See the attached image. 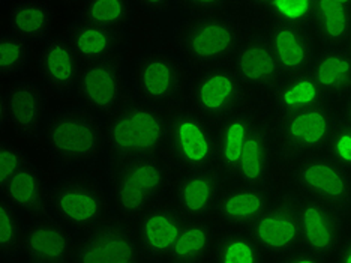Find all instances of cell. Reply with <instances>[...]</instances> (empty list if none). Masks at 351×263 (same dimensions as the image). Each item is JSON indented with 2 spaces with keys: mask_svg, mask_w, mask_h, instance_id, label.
I'll return each mask as SVG.
<instances>
[{
  "mask_svg": "<svg viewBox=\"0 0 351 263\" xmlns=\"http://www.w3.org/2000/svg\"><path fill=\"white\" fill-rule=\"evenodd\" d=\"M222 178L210 167L188 172L176 188L178 208L189 218H203L210 214L221 197Z\"/></svg>",
  "mask_w": 351,
  "mask_h": 263,
  "instance_id": "cell-19",
  "label": "cell"
},
{
  "mask_svg": "<svg viewBox=\"0 0 351 263\" xmlns=\"http://www.w3.org/2000/svg\"><path fill=\"white\" fill-rule=\"evenodd\" d=\"M255 124L257 122H254L250 115L234 113L227 116L219 126L217 133V161L221 165V170L228 176L236 178L239 163Z\"/></svg>",
  "mask_w": 351,
  "mask_h": 263,
  "instance_id": "cell-25",
  "label": "cell"
},
{
  "mask_svg": "<svg viewBox=\"0 0 351 263\" xmlns=\"http://www.w3.org/2000/svg\"><path fill=\"white\" fill-rule=\"evenodd\" d=\"M263 250L252 235L230 232L222 235L212 249V260L221 263L263 262Z\"/></svg>",
  "mask_w": 351,
  "mask_h": 263,
  "instance_id": "cell-32",
  "label": "cell"
},
{
  "mask_svg": "<svg viewBox=\"0 0 351 263\" xmlns=\"http://www.w3.org/2000/svg\"><path fill=\"white\" fill-rule=\"evenodd\" d=\"M66 2H78V0H66Z\"/></svg>",
  "mask_w": 351,
  "mask_h": 263,
  "instance_id": "cell-46",
  "label": "cell"
},
{
  "mask_svg": "<svg viewBox=\"0 0 351 263\" xmlns=\"http://www.w3.org/2000/svg\"><path fill=\"white\" fill-rule=\"evenodd\" d=\"M269 206L266 190L258 185H245L233 188L221 194L217 203L218 217L228 226H251Z\"/></svg>",
  "mask_w": 351,
  "mask_h": 263,
  "instance_id": "cell-21",
  "label": "cell"
},
{
  "mask_svg": "<svg viewBox=\"0 0 351 263\" xmlns=\"http://www.w3.org/2000/svg\"><path fill=\"white\" fill-rule=\"evenodd\" d=\"M236 73L245 84L255 87L275 84L282 74L265 39H252L241 45L236 54Z\"/></svg>",
  "mask_w": 351,
  "mask_h": 263,
  "instance_id": "cell-23",
  "label": "cell"
},
{
  "mask_svg": "<svg viewBox=\"0 0 351 263\" xmlns=\"http://www.w3.org/2000/svg\"><path fill=\"white\" fill-rule=\"evenodd\" d=\"M324 149L327 155L351 172V124L344 119L337 121Z\"/></svg>",
  "mask_w": 351,
  "mask_h": 263,
  "instance_id": "cell-37",
  "label": "cell"
},
{
  "mask_svg": "<svg viewBox=\"0 0 351 263\" xmlns=\"http://www.w3.org/2000/svg\"><path fill=\"white\" fill-rule=\"evenodd\" d=\"M228 0H180V5L188 14L212 15L221 11Z\"/></svg>",
  "mask_w": 351,
  "mask_h": 263,
  "instance_id": "cell-39",
  "label": "cell"
},
{
  "mask_svg": "<svg viewBox=\"0 0 351 263\" xmlns=\"http://www.w3.org/2000/svg\"><path fill=\"white\" fill-rule=\"evenodd\" d=\"M294 182L306 197L337 209L351 202V173L329 155H313L300 161Z\"/></svg>",
  "mask_w": 351,
  "mask_h": 263,
  "instance_id": "cell-7",
  "label": "cell"
},
{
  "mask_svg": "<svg viewBox=\"0 0 351 263\" xmlns=\"http://www.w3.org/2000/svg\"><path fill=\"white\" fill-rule=\"evenodd\" d=\"M337 116L329 106H318L281 116L284 143L298 152H315L324 149L337 125Z\"/></svg>",
  "mask_w": 351,
  "mask_h": 263,
  "instance_id": "cell-15",
  "label": "cell"
},
{
  "mask_svg": "<svg viewBox=\"0 0 351 263\" xmlns=\"http://www.w3.org/2000/svg\"><path fill=\"white\" fill-rule=\"evenodd\" d=\"M125 91L123 71L114 60L89 63L77 83L82 104L95 113H108L121 102Z\"/></svg>",
  "mask_w": 351,
  "mask_h": 263,
  "instance_id": "cell-14",
  "label": "cell"
},
{
  "mask_svg": "<svg viewBox=\"0 0 351 263\" xmlns=\"http://www.w3.org/2000/svg\"><path fill=\"white\" fill-rule=\"evenodd\" d=\"M51 154L68 165H86L101 157L106 131L98 119L86 110L66 108L54 113L44 126Z\"/></svg>",
  "mask_w": 351,
  "mask_h": 263,
  "instance_id": "cell-2",
  "label": "cell"
},
{
  "mask_svg": "<svg viewBox=\"0 0 351 263\" xmlns=\"http://www.w3.org/2000/svg\"><path fill=\"white\" fill-rule=\"evenodd\" d=\"M141 249L131 230L117 222L90 227L77 244V262H135Z\"/></svg>",
  "mask_w": 351,
  "mask_h": 263,
  "instance_id": "cell-12",
  "label": "cell"
},
{
  "mask_svg": "<svg viewBox=\"0 0 351 263\" xmlns=\"http://www.w3.org/2000/svg\"><path fill=\"white\" fill-rule=\"evenodd\" d=\"M2 187V196L21 212H34L41 208L45 198V182L41 172L27 163L8 179Z\"/></svg>",
  "mask_w": 351,
  "mask_h": 263,
  "instance_id": "cell-28",
  "label": "cell"
},
{
  "mask_svg": "<svg viewBox=\"0 0 351 263\" xmlns=\"http://www.w3.org/2000/svg\"><path fill=\"white\" fill-rule=\"evenodd\" d=\"M243 95V82L236 69L213 68L198 76L191 87V100L198 113L207 117L233 115Z\"/></svg>",
  "mask_w": 351,
  "mask_h": 263,
  "instance_id": "cell-10",
  "label": "cell"
},
{
  "mask_svg": "<svg viewBox=\"0 0 351 263\" xmlns=\"http://www.w3.org/2000/svg\"><path fill=\"white\" fill-rule=\"evenodd\" d=\"M299 215L302 245L323 260L335 256L344 232L338 209L308 197L299 203Z\"/></svg>",
  "mask_w": 351,
  "mask_h": 263,
  "instance_id": "cell-11",
  "label": "cell"
},
{
  "mask_svg": "<svg viewBox=\"0 0 351 263\" xmlns=\"http://www.w3.org/2000/svg\"><path fill=\"white\" fill-rule=\"evenodd\" d=\"M347 44H348V47H347V49H348V52L351 53V32H350V35H348V39H347Z\"/></svg>",
  "mask_w": 351,
  "mask_h": 263,
  "instance_id": "cell-45",
  "label": "cell"
},
{
  "mask_svg": "<svg viewBox=\"0 0 351 263\" xmlns=\"http://www.w3.org/2000/svg\"><path fill=\"white\" fill-rule=\"evenodd\" d=\"M251 5L257 10H270L275 0H250Z\"/></svg>",
  "mask_w": 351,
  "mask_h": 263,
  "instance_id": "cell-43",
  "label": "cell"
},
{
  "mask_svg": "<svg viewBox=\"0 0 351 263\" xmlns=\"http://www.w3.org/2000/svg\"><path fill=\"white\" fill-rule=\"evenodd\" d=\"M267 43L284 76L305 73L313 65L314 43L305 26L276 21Z\"/></svg>",
  "mask_w": 351,
  "mask_h": 263,
  "instance_id": "cell-18",
  "label": "cell"
},
{
  "mask_svg": "<svg viewBox=\"0 0 351 263\" xmlns=\"http://www.w3.org/2000/svg\"><path fill=\"white\" fill-rule=\"evenodd\" d=\"M311 74L329 97L351 92V53L342 45H329L317 54Z\"/></svg>",
  "mask_w": 351,
  "mask_h": 263,
  "instance_id": "cell-24",
  "label": "cell"
},
{
  "mask_svg": "<svg viewBox=\"0 0 351 263\" xmlns=\"http://www.w3.org/2000/svg\"><path fill=\"white\" fill-rule=\"evenodd\" d=\"M21 253L32 262H63L74 253V241L60 220L38 218L25 229Z\"/></svg>",
  "mask_w": 351,
  "mask_h": 263,
  "instance_id": "cell-17",
  "label": "cell"
},
{
  "mask_svg": "<svg viewBox=\"0 0 351 263\" xmlns=\"http://www.w3.org/2000/svg\"><path fill=\"white\" fill-rule=\"evenodd\" d=\"M270 169H272V139L265 126L255 124L239 163L236 179L245 185L263 187L269 178Z\"/></svg>",
  "mask_w": 351,
  "mask_h": 263,
  "instance_id": "cell-27",
  "label": "cell"
},
{
  "mask_svg": "<svg viewBox=\"0 0 351 263\" xmlns=\"http://www.w3.org/2000/svg\"><path fill=\"white\" fill-rule=\"evenodd\" d=\"M342 119H344L346 122L351 124V95L348 97L347 102H346V107H344V113H342Z\"/></svg>",
  "mask_w": 351,
  "mask_h": 263,
  "instance_id": "cell-44",
  "label": "cell"
},
{
  "mask_svg": "<svg viewBox=\"0 0 351 263\" xmlns=\"http://www.w3.org/2000/svg\"><path fill=\"white\" fill-rule=\"evenodd\" d=\"M29 62V44L26 39L11 34L0 38V69L2 76L11 77L19 74Z\"/></svg>",
  "mask_w": 351,
  "mask_h": 263,
  "instance_id": "cell-35",
  "label": "cell"
},
{
  "mask_svg": "<svg viewBox=\"0 0 351 263\" xmlns=\"http://www.w3.org/2000/svg\"><path fill=\"white\" fill-rule=\"evenodd\" d=\"M132 12V0H86L83 8V19L95 25L117 30Z\"/></svg>",
  "mask_w": 351,
  "mask_h": 263,
  "instance_id": "cell-33",
  "label": "cell"
},
{
  "mask_svg": "<svg viewBox=\"0 0 351 263\" xmlns=\"http://www.w3.org/2000/svg\"><path fill=\"white\" fill-rule=\"evenodd\" d=\"M279 260H281V262H294V263H303V262L314 263V262H322L323 259L318 258L317 254H314L313 251H309L308 249L303 247V249H296V250H293L291 253L285 254V256L279 258Z\"/></svg>",
  "mask_w": 351,
  "mask_h": 263,
  "instance_id": "cell-40",
  "label": "cell"
},
{
  "mask_svg": "<svg viewBox=\"0 0 351 263\" xmlns=\"http://www.w3.org/2000/svg\"><path fill=\"white\" fill-rule=\"evenodd\" d=\"M171 2L173 0H135V3L150 14H164L169 11Z\"/></svg>",
  "mask_w": 351,
  "mask_h": 263,
  "instance_id": "cell-41",
  "label": "cell"
},
{
  "mask_svg": "<svg viewBox=\"0 0 351 263\" xmlns=\"http://www.w3.org/2000/svg\"><path fill=\"white\" fill-rule=\"evenodd\" d=\"M104 131L107 145L116 154L149 155L167 140L169 121L155 104L147 101L130 102L113 110Z\"/></svg>",
  "mask_w": 351,
  "mask_h": 263,
  "instance_id": "cell-1",
  "label": "cell"
},
{
  "mask_svg": "<svg viewBox=\"0 0 351 263\" xmlns=\"http://www.w3.org/2000/svg\"><path fill=\"white\" fill-rule=\"evenodd\" d=\"M185 225L183 212L170 205L152 206L140 220L138 244L149 259L170 258L180 230Z\"/></svg>",
  "mask_w": 351,
  "mask_h": 263,
  "instance_id": "cell-16",
  "label": "cell"
},
{
  "mask_svg": "<svg viewBox=\"0 0 351 263\" xmlns=\"http://www.w3.org/2000/svg\"><path fill=\"white\" fill-rule=\"evenodd\" d=\"M27 163L26 154L19 146H15L10 140L0 143V185H3Z\"/></svg>",
  "mask_w": 351,
  "mask_h": 263,
  "instance_id": "cell-38",
  "label": "cell"
},
{
  "mask_svg": "<svg viewBox=\"0 0 351 263\" xmlns=\"http://www.w3.org/2000/svg\"><path fill=\"white\" fill-rule=\"evenodd\" d=\"M327 95L311 71L305 73L287 76L278 83L274 92V107L281 116L296 113L306 108L327 104Z\"/></svg>",
  "mask_w": 351,
  "mask_h": 263,
  "instance_id": "cell-22",
  "label": "cell"
},
{
  "mask_svg": "<svg viewBox=\"0 0 351 263\" xmlns=\"http://www.w3.org/2000/svg\"><path fill=\"white\" fill-rule=\"evenodd\" d=\"M346 2H348V3H350V5H351V0H346Z\"/></svg>",
  "mask_w": 351,
  "mask_h": 263,
  "instance_id": "cell-47",
  "label": "cell"
},
{
  "mask_svg": "<svg viewBox=\"0 0 351 263\" xmlns=\"http://www.w3.org/2000/svg\"><path fill=\"white\" fill-rule=\"evenodd\" d=\"M25 229L21 226L19 209L2 198L0 202V249L5 256H15L21 251Z\"/></svg>",
  "mask_w": 351,
  "mask_h": 263,
  "instance_id": "cell-34",
  "label": "cell"
},
{
  "mask_svg": "<svg viewBox=\"0 0 351 263\" xmlns=\"http://www.w3.org/2000/svg\"><path fill=\"white\" fill-rule=\"evenodd\" d=\"M53 23V10L41 0H20L11 8V30L27 43L45 39L50 35Z\"/></svg>",
  "mask_w": 351,
  "mask_h": 263,
  "instance_id": "cell-30",
  "label": "cell"
},
{
  "mask_svg": "<svg viewBox=\"0 0 351 263\" xmlns=\"http://www.w3.org/2000/svg\"><path fill=\"white\" fill-rule=\"evenodd\" d=\"M39 69L45 84L56 93H68L80 78V58L68 39L51 38L39 56Z\"/></svg>",
  "mask_w": 351,
  "mask_h": 263,
  "instance_id": "cell-20",
  "label": "cell"
},
{
  "mask_svg": "<svg viewBox=\"0 0 351 263\" xmlns=\"http://www.w3.org/2000/svg\"><path fill=\"white\" fill-rule=\"evenodd\" d=\"M134 84L143 101L150 104L167 102L179 95L188 83V71L176 56L150 52L135 62Z\"/></svg>",
  "mask_w": 351,
  "mask_h": 263,
  "instance_id": "cell-8",
  "label": "cell"
},
{
  "mask_svg": "<svg viewBox=\"0 0 351 263\" xmlns=\"http://www.w3.org/2000/svg\"><path fill=\"white\" fill-rule=\"evenodd\" d=\"M51 212L71 229L98 226L108 214V196L97 179L73 174L60 179L50 193Z\"/></svg>",
  "mask_w": 351,
  "mask_h": 263,
  "instance_id": "cell-4",
  "label": "cell"
},
{
  "mask_svg": "<svg viewBox=\"0 0 351 263\" xmlns=\"http://www.w3.org/2000/svg\"><path fill=\"white\" fill-rule=\"evenodd\" d=\"M66 39L80 60L87 63L108 59L119 45L116 30L95 25L84 19L69 27Z\"/></svg>",
  "mask_w": 351,
  "mask_h": 263,
  "instance_id": "cell-26",
  "label": "cell"
},
{
  "mask_svg": "<svg viewBox=\"0 0 351 263\" xmlns=\"http://www.w3.org/2000/svg\"><path fill=\"white\" fill-rule=\"evenodd\" d=\"M2 124L23 137H36L45 126L44 92L34 82L21 80L12 83L2 97Z\"/></svg>",
  "mask_w": 351,
  "mask_h": 263,
  "instance_id": "cell-13",
  "label": "cell"
},
{
  "mask_svg": "<svg viewBox=\"0 0 351 263\" xmlns=\"http://www.w3.org/2000/svg\"><path fill=\"white\" fill-rule=\"evenodd\" d=\"M251 235L263 253L282 258L302 245L299 203L279 201L251 225Z\"/></svg>",
  "mask_w": 351,
  "mask_h": 263,
  "instance_id": "cell-9",
  "label": "cell"
},
{
  "mask_svg": "<svg viewBox=\"0 0 351 263\" xmlns=\"http://www.w3.org/2000/svg\"><path fill=\"white\" fill-rule=\"evenodd\" d=\"M213 244L212 226L202 218H191L183 225L170 259L174 262H198L209 254Z\"/></svg>",
  "mask_w": 351,
  "mask_h": 263,
  "instance_id": "cell-31",
  "label": "cell"
},
{
  "mask_svg": "<svg viewBox=\"0 0 351 263\" xmlns=\"http://www.w3.org/2000/svg\"><path fill=\"white\" fill-rule=\"evenodd\" d=\"M239 43V30L228 19L200 17L183 25L178 34L179 49L191 65L213 67L230 58Z\"/></svg>",
  "mask_w": 351,
  "mask_h": 263,
  "instance_id": "cell-5",
  "label": "cell"
},
{
  "mask_svg": "<svg viewBox=\"0 0 351 263\" xmlns=\"http://www.w3.org/2000/svg\"><path fill=\"white\" fill-rule=\"evenodd\" d=\"M317 0H275L270 12L279 23L306 26L313 23Z\"/></svg>",
  "mask_w": 351,
  "mask_h": 263,
  "instance_id": "cell-36",
  "label": "cell"
},
{
  "mask_svg": "<svg viewBox=\"0 0 351 263\" xmlns=\"http://www.w3.org/2000/svg\"><path fill=\"white\" fill-rule=\"evenodd\" d=\"M335 260L351 263V238H348L344 244L339 245V249L335 253Z\"/></svg>",
  "mask_w": 351,
  "mask_h": 263,
  "instance_id": "cell-42",
  "label": "cell"
},
{
  "mask_svg": "<svg viewBox=\"0 0 351 263\" xmlns=\"http://www.w3.org/2000/svg\"><path fill=\"white\" fill-rule=\"evenodd\" d=\"M313 25L326 45H342L351 32V5L346 0H317Z\"/></svg>",
  "mask_w": 351,
  "mask_h": 263,
  "instance_id": "cell-29",
  "label": "cell"
},
{
  "mask_svg": "<svg viewBox=\"0 0 351 263\" xmlns=\"http://www.w3.org/2000/svg\"><path fill=\"white\" fill-rule=\"evenodd\" d=\"M167 140L176 164L183 170L207 169L217 161V134L198 111L174 115L169 121Z\"/></svg>",
  "mask_w": 351,
  "mask_h": 263,
  "instance_id": "cell-6",
  "label": "cell"
},
{
  "mask_svg": "<svg viewBox=\"0 0 351 263\" xmlns=\"http://www.w3.org/2000/svg\"><path fill=\"white\" fill-rule=\"evenodd\" d=\"M167 187V169L158 158L131 157L117 170L113 182V198L117 211L134 217L145 214Z\"/></svg>",
  "mask_w": 351,
  "mask_h": 263,
  "instance_id": "cell-3",
  "label": "cell"
}]
</instances>
